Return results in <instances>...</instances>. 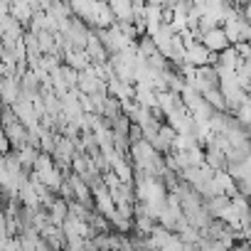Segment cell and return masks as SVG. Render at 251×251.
I'll list each match as a JSON object with an SVG mask.
<instances>
[{"label": "cell", "mask_w": 251, "mask_h": 251, "mask_svg": "<svg viewBox=\"0 0 251 251\" xmlns=\"http://www.w3.org/2000/svg\"><path fill=\"white\" fill-rule=\"evenodd\" d=\"M200 42H202L207 50H212V52H219V50H224V47L229 45V40H226V35H224V30H222L219 25L204 30V32L200 35Z\"/></svg>", "instance_id": "1"}, {"label": "cell", "mask_w": 251, "mask_h": 251, "mask_svg": "<svg viewBox=\"0 0 251 251\" xmlns=\"http://www.w3.org/2000/svg\"><path fill=\"white\" fill-rule=\"evenodd\" d=\"M209 54H212V50H207V47L197 40V42H192V45L185 50L182 62H187V64H192V67H204V64H209Z\"/></svg>", "instance_id": "2"}, {"label": "cell", "mask_w": 251, "mask_h": 251, "mask_svg": "<svg viewBox=\"0 0 251 251\" xmlns=\"http://www.w3.org/2000/svg\"><path fill=\"white\" fill-rule=\"evenodd\" d=\"M20 86H18V81H15V76H5V79H0V99H3V103L5 106H10L20 94Z\"/></svg>", "instance_id": "3"}]
</instances>
